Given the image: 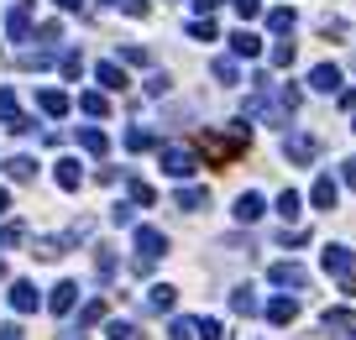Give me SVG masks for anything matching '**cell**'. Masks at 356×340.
<instances>
[{
  "label": "cell",
  "instance_id": "1",
  "mask_svg": "<svg viewBox=\"0 0 356 340\" xmlns=\"http://www.w3.org/2000/svg\"><path fill=\"white\" fill-rule=\"evenodd\" d=\"M199 152L210 157L215 168L236 163V157L247 152V126H241V120H236V131H226V136H220V131H204V136H199Z\"/></svg>",
  "mask_w": 356,
  "mask_h": 340
},
{
  "label": "cell",
  "instance_id": "2",
  "mask_svg": "<svg viewBox=\"0 0 356 340\" xmlns=\"http://www.w3.org/2000/svg\"><path fill=\"white\" fill-rule=\"evenodd\" d=\"M168 251V235L163 231H152V225H136V272H152L157 267V257H163Z\"/></svg>",
  "mask_w": 356,
  "mask_h": 340
},
{
  "label": "cell",
  "instance_id": "3",
  "mask_svg": "<svg viewBox=\"0 0 356 340\" xmlns=\"http://www.w3.org/2000/svg\"><path fill=\"white\" fill-rule=\"evenodd\" d=\"M194 168H199V157L189 147H163V173L168 178H194Z\"/></svg>",
  "mask_w": 356,
  "mask_h": 340
},
{
  "label": "cell",
  "instance_id": "4",
  "mask_svg": "<svg viewBox=\"0 0 356 340\" xmlns=\"http://www.w3.org/2000/svg\"><path fill=\"white\" fill-rule=\"evenodd\" d=\"M267 283H283V288H309V267H299V262H273V267H267Z\"/></svg>",
  "mask_w": 356,
  "mask_h": 340
},
{
  "label": "cell",
  "instance_id": "5",
  "mask_svg": "<svg viewBox=\"0 0 356 340\" xmlns=\"http://www.w3.org/2000/svg\"><path fill=\"white\" fill-rule=\"evenodd\" d=\"M0 120H6V131H37V120L16 110V94L11 89H0Z\"/></svg>",
  "mask_w": 356,
  "mask_h": 340
},
{
  "label": "cell",
  "instance_id": "6",
  "mask_svg": "<svg viewBox=\"0 0 356 340\" xmlns=\"http://www.w3.org/2000/svg\"><path fill=\"white\" fill-rule=\"evenodd\" d=\"M6 32H11V42H26V37H32V0L11 6V16H6Z\"/></svg>",
  "mask_w": 356,
  "mask_h": 340
},
{
  "label": "cell",
  "instance_id": "7",
  "mask_svg": "<svg viewBox=\"0 0 356 340\" xmlns=\"http://www.w3.org/2000/svg\"><path fill=\"white\" fill-rule=\"evenodd\" d=\"M73 304H79V283H58L53 298H48V309L53 314H73Z\"/></svg>",
  "mask_w": 356,
  "mask_h": 340
},
{
  "label": "cell",
  "instance_id": "8",
  "mask_svg": "<svg viewBox=\"0 0 356 340\" xmlns=\"http://www.w3.org/2000/svg\"><path fill=\"white\" fill-rule=\"evenodd\" d=\"M309 89H320V94H335V89H341V69H335V63H320V69L309 73Z\"/></svg>",
  "mask_w": 356,
  "mask_h": 340
},
{
  "label": "cell",
  "instance_id": "9",
  "mask_svg": "<svg viewBox=\"0 0 356 340\" xmlns=\"http://www.w3.org/2000/svg\"><path fill=\"white\" fill-rule=\"evenodd\" d=\"M283 152L294 157V163H314V152H320V141H314V136H288V141H283Z\"/></svg>",
  "mask_w": 356,
  "mask_h": 340
},
{
  "label": "cell",
  "instance_id": "10",
  "mask_svg": "<svg viewBox=\"0 0 356 340\" xmlns=\"http://www.w3.org/2000/svg\"><path fill=\"white\" fill-rule=\"evenodd\" d=\"M325 272H335V278H351V251H346V247H325Z\"/></svg>",
  "mask_w": 356,
  "mask_h": 340
},
{
  "label": "cell",
  "instance_id": "11",
  "mask_svg": "<svg viewBox=\"0 0 356 340\" xmlns=\"http://www.w3.org/2000/svg\"><path fill=\"white\" fill-rule=\"evenodd\" d=\"M11 309H16V314H32V309H37V288H32V283H11Z\"/></svg>",
  "mask_w": 356,
  "mask_h": 340
},
{
  "label": "cell",
  "instance_id": "12",
  "mask_svg": "<svg viewBox=\"0 0 356 340\" xmlns=\"http://www.w3.org/2000/svg\"><path fill=\"white\" fill-rule=\"evenodd\" d=\"M37 105H42V116H69V94H63V89H42V94H37Z\"/></svg>",
  "mask_w": 356,
  "mask_h": 340
},
{
  "label": "cell",
  "instance_id": "13",
  "mask_svg": "<svg viewBox=\"0 0 356 340\" xmlns=\"http://www.w3.org/2000/svg\"><path fill=\"white\" fill-rule=\"evenodd\" d=\"M79 147H84V152H95V157H105L110 152V136H105V131H95V126H84L79 131Z\"/></svg>",
  "mask_w": 356,
  "mask_h": 340
},
{
  "label": "cell",
  "instance_id": "14",
  "mask_svg": "<svg viewBox=\"0 0 356 340\" xmlns=\"http://www.w3.org/2000/svg\"><path fill=\"white\" fill-rule=\"evenodd\" d=\"M6 178H16V184H32V178H37V163H32V157H6Z\"/></svg>",
  "mask_w": 356,
  "mask_h": 340
},
{
  "label": "cell",
  "instance_id": "15",
  "mask_svg": "<svg viewBox=\"0 0 356 340\" xmlns=\"http://www.w3.org/2000/svg\"><path fill=\"white\" fill-rule=\"evenodd\" d=\"M236 220H241V225L262 220V194H241V199H236Z\"/></svg>",
  "mask_w": 356,
  "mask_h": 340
},
{
  "label": "cell",
  "instance_id": "16",
  "mask_svg": "<svg viewBox=\"0 0 356 340\" xmlns=\"http://www.w3.org/2000/svg\"><path fill=\"white\" fill-rule=\"evenodd\" d=\"M294 314H299V298H273V304H267V319H273V325H288Z\"/></svg>",
  "mask_w": 356,
  "mask_h": 340
},
{
  "label": "cell",
  "instance_id": "17",
  "mask_svg": "<svg viewBox=\"0 0 356 340\" xmlns=\"http://www.w3.org/2000/svg\"><path fill=\"white\" fill-rule=\"evenodd\" d=\"M314 210H335V178H314Z\"/></svg>",
  "mask_w": 356,
  "mask_h": 340
},
{
  "label": "cell",
  "instance_id": "18",
  "mask_svg": "<svg viewBox=\"0 0 356 340\" xmlns=\"http://www.w3.org/2000/svg\"><path fill=\"white\" fill-rule=\"evenodd\" d=\"M325 330L346 335V330H356V314H351V309H330V314H325Z\"/></svg>",
  "mask_w": 356,
  "mask_h": 340
},
{
  "label": "cell",
  "instance_id": "19",
  "mask_svg": "<svg viewBox=\"0 0 356 340\" xmlns=\"http://www.w3.org/2000/svg\"><path fill=\"white\" fill-rule=\"evenodd\" d=\"M79 184H84L79 163H73V157H63V163H58V188H79Z\"/></svg>",
  "mask_w": 356,
  "mask_h": 340
},
{
  "label": "cell",
  "instance_id": "20",
  "mask_svg": "<svg viewBox=\"0 0 356 340\" xmlns=\"http://www.w3.org/2000/svg\"><path fill=\"white\" fill-rule=\"evenodd\" d=\"M79 110H84V116H105V110H110V100H105L100 89H89V94H79Z\"/></svg>",
  "mask_w": 356,
  "mask_h": 340
},
{
  "label": "cell",
  "instance_id": "21",
  "mask_svg": "<svg viewBox=\"0 0 356 340\" xmlns=\"http://www.w3.org/2000/svg\"><path fill=\"white\" fill-rule=\"evenodd\" d=\"M231 47H236V58H257V53H262V42L251 32H236V37H231Z\"/></svg>",
  "mask_w": 356,
  "mask_h": 340
},
{
  "label": "cell",
  "instance_id": "22",
  "mask_svg": "<svg viewBox=\"0 0 356 340\" xmlns=\"http://www.w3.org/2000/svg\"><path fill=\"white\" fill-rule=\"evenodd\" d=\"M100 84H105V89H126V73H121V63H100Z\"/></svg>",
  "mask_w": 356,
  "mask_h": 340
},
{
  "label": "cell",
  "instance_id": "23",
  "mask_svg": "<svg viewBox=\"0 0 356 340\" xmlns=\"http://www.w3.org/2000/svg\"><path fill=\"white\" fill-rule=\"evenodd\" d=\"M173 204H178V210H204V188H178Z\"/></svg>",
  "mask_w": 356,
  "mask_h": 340
},
{
  "label": "cell",
  "instance_id": "24",
  "mask_svg": "<svg viewBox=\"0 0 356 340\" xmlns=\"http://www.w3.org/2000/svg\"><path fill=\"white\" fill-rule=\"evenodd\" d=\"M147 309H173V288H168V283L147 288Z\"/></svg>",
  "mask_w": 356,
  "mask_h": 340
},
{
  "label": "cell",
  "instance_id": "25",
  "mask_svg": "<svg viewBox=\"0 0 356 340\" xmlns=\"http://www.w3.org/2000/svg\"><path fill=\"white\" fill-rule=\"evenodd\" d=\"M100 319H105V298H89V304H84V314H79V330L100 325Z\"/></svg>",
  "mask_w": 356,
  "mask_h": 340
},
{
  "label": "cell",
  "instance_id": "26",
  "mask_svg": "<svg viewBox=\"0 0 356 340\" xmlns=\"http://www.w3.org/2000/svg\"><path fill=\"white\" fill-rule=\"evenodd\" d=\"M199 335V319H173L168 325V340H194Z\"/></svg>",
  "mask_w": 356,
  "mask_h": 340
},
{
  "label": "cell",
  "instance_id": "27",
  "mask_svg": "<svg viewBox=\"0 0 356 340\" xmlns=\"http://www.w3.org/2000/svg\"><path fill=\"white\" fill-rule=\"evenodd\" d=\"M58 69H63V79H79V73H84V53H73V47H69V53L58 58Z\"/></svg>",
  "mask_w": 356,
  "mask_h": 340
},
{
  "label": "cell",
  "instance_id": "28",
  "mask_svg": "<svg viewBox=\"0 0 356 340\" xmlns=\"http://www.w3.org/2000/svg\"><path fill=\"white\" fill-rule=\"evenodd\" d=\"M231 309H236V314H257V298H251V288H236V294H231Z\"/></svg>",
  "mask_w": 356,
  "mask_h": 340
},
{
  "label": "cell",
  "instance_id": "29",
  "mask_svg": "<svg viewBox=\"0 0 356 340\" xmlns=\"http://www.w3.org/2000/svg\"><path fill=\"white\" fill-rule=\"evenodd\" d=\"M215 79H220V84H241V69L231 58H215Z\"/></svg>",
  "mask_w": 356,
  "mask_h": 340
},
{
  "label": "cell",
  "instance_id": "30",
  "mask_svg": "<svg viewBox=\"0 0 356 340\" xmlns=\"http://www.w3.org/2000/svg\"><path fill=\"white\" fill-rule=\"evenodd\" d=\"M95 272H100L105 283L116 278V257H110V247H100V251H95Z\"/></svg>",
  "mask_w": 356,
  "mask_h": 340
},
{
  "label": "cell",
  "instance_id": "31",
  "mask_svg": "<svg viewBox=\"0 0 356 340\" xmlns=\"http://www.w3.org/2000/svg\"><path fill=\"white\" fill-rule=\"evenodd\" d=\"M126 147H131V152H147V147H152V131L131 126V131H126Z\"/></svg>",
  "mask_w": 356,
  "mask_h": 340
},
{
  "label": "cell",
  "instance_id": "32",
  "mask_svg": "<svg viewBox=\"0 0 356 340\" xmlns=\"http://www.w3.org/2000/svg\"><path fill=\"white\" fill-rule=\"evenodd\" d=\"M126 188H131V199H136V204H152V199H157L152 184H142V178H126Z\"/></svg>",
  "mask_w": 356,
  "mask_h": 340
},
{
  "label": "cell",
  "instance_id": "33",
  "mask_svg": "<svg viewBox=\"0 0 356 340\" xmlns=\"http://www.w3.org/2000/svg\"><path fill=\"white\" fill-rule=\"evenodd\" d=\"M37 42L58 47V42H63V26H58V21H42V26H37Z\"/></svg>",
  "mask_w": 356,
  "mask_h": 340
},
{
  "label": "cell",
  "instance_id": "34",
  "mask_svg": "<svg viewBox=\"0 0 356 340\" xmlns=\"http://www.w3.org/2000/svg\"><path fill=\"white\" fill-rule=\"evenodd\" d=\"M278 215H283V220H294V215H299V194H294V188L278 194Z\"/></svg>",
  "mask_w": 356,
  "mask_h": 340
},
{
  "label": "cell",
  "instance_id": "35",
  "mask_svg": "<svg viewBox=\"0 0 356 340\" xmlns=\"http://www.w3.org/2000/svg\"><path fill=\"white\" fill-rule=\"evenodd\" d=\"M199 335H204V340H231V335H226V325H220V319H199Z\"/></svg>",
  "mask_w": 356,
  "mask_h": 340
},
{
  "label": "cell",
  "instance_id": "36",
  "mask_svg": "<svg viewBox=\"0 0 356 340\" xmlns=\"http://www.w3.org/2000/svg\"><path fill=\"white\" fill-rule=\"evenodd\" d=\"M21 235H26V225H21V220L6 225V231H0V247H21Z\"/></svg>",
  "mask_w": 356,
  "mask_h": 340
},
{
  "label": "cell",
  "instance_id": "37",
  "mask_svg": "<svg viewBox=\"0 0 356 340\" xmlns=\"http://www.w3.org/2000/svg\"><path fill=\"white\" fill-rule=\"evenodd\" d=\"M273 63H278V69H288V63H294V42H278L273 47Z\"/></svg>",
  "mask_w": 356,
  "mask_h": 340
},
{
  "label": "cell",
  "instance_id": "38",
  "mask_svg": "<svg viewBox=\"0 0 356 340\" xmlns=\"http://www.w3.org/2000/svg\"><path fill=\"white\" fill-rule=\"evenodd\" d=\"M267 26H273V32H288V26H294V11H273V16H267Z\"/></svg>",
  "mask_w": 356,
  "mask_h": 340
},
{
  "label": "cell",
  "instance_id": "39",
  "mask_svg": "<svg viewBox=\"0 0 356 340\" xmlns=\"http://www.w3.org/2000/svg\"><path fill=\"white\" fill-rule=\"evenodd\" d=\"M105 335H110V340H136V330H131V325H126V319H116V325H110V330H105Z\"/></svg>",
  "mask_w": 356,
  "mask_h": 340
},
{
  "label": "cell",
  "instance_id": "40",
  "mask_svg": "<svg viewBox=\"0 0 356 340\" xmlns=\"http://www.w3.org/2000/svg\"><path fill=\"white\" fill-rule=\"evenodd\" d=\"M189 32L199 37V42H210V37H215V26H210V21H204V16H199V21H189Z\"/></svg>",
  "mask_w": 356,
  "mask_h": 340
},
{
  "label": "cell",
  "instance_id": "41",
  "mask_svg": "<svg viewBox=\"0 0 356 340\" xmlns=\"http://www.w3.org/2000/svg\"><path fill=\"white\" fill-rule=\"evenodd\" d=\"M168 84H173L168 73H152V79H147V94H168Z\"/></svg>",
  "mask_w": 356,
  "mask_h": 340
},
{
  "label": "cell",
  "instance_id": "42",
  "mask_svg": "<svg viewBox=\"0 0 356 340\" xmlns=\"http://www.w3.org/2000/svg\"><path fill=\"white\" fill-rule=\"evenodd\" d=\"M121 11L126 16H147V0H121Z\"/></svg>",
  "mask_w": 356,
  "mask_h": 340
},
{
  "label": "cell",
  "instance_id": "43",
  "mask_svg": "<svg viewBox=\"0 0 356 340\" xmlns=\"http://www.w3.org/2000/svg\"><path fill=\"white\" fill-rule=\"evenodd\" d=\"M231 6H236V16H257V11H262L257 0H231Z\"/></svg>",
  "mask_w": 356,
  "mask_h": 340
},
{
  "label": "cell",
  "instance_id": "44",
  "mask_svg": "<svg viewBox=\"0 0 356 340\" xmlns=\"http://www.w3.org/2000/svg\"><path fill=\"white\" fill-rule=\"evenodd\" d=\"M341 178H346V184L356 188V157H346V168H341Z\"/></svg>",
  "mask_w": 356,
  "mask_h": 340
},
{
  "label": "cell",
  "instance_id": "45",
  "mask_svg": "<svg viewBox=\"0 0 356 340\" xmlns=\"http://www.w3.org/2000/svg\"><path fill=\"white\" fill-rule=\"evenodd\" d=\"M58 11H84V0H58Z\"/></svg>",
  "mask_w": 356,
  "mask_h": 340
},
{
  "label": "cell",
  "instance_id": "46",
  "mask_svg": "<svg viewBox=\"0 0 356 340\" xmlns=\"http://www.w3.org/2000/svg\"><path fill=\"white\" fill-rule=\"evenodd\" d=\"M6 210H11V194H6V188H0V215H6Z\"/></svg>",
  "mask_w": 356,
  "mask_h": 340
}]
</instances>
